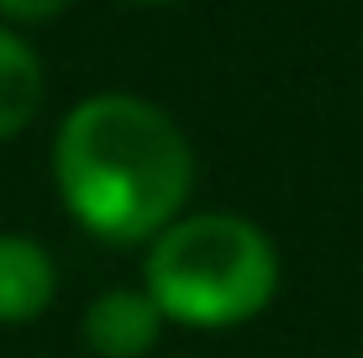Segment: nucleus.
Returning a JSON list of instances; mask_svg holds the SVG:
<instances>
[{"instance_id":"f257e3e1","label":"nucleus","mask_w":363,"mask_h":358,"mask_svg":"<svg viewBox=\"0 0 363 358\" xmlns=\"http://www.w3.org/2000/svg\"><path fill=\"white\" fill-rule=\"evenodd\" d=\"M53 179L69 216L100 242H153L190 201L184 132L137 95H90L53 138Z\"/></svg>"},{"instance_id":"f03ea898","label":"nucleus","mask_w":363,"mask_h":358,"mask_svg":"<svg viewBox=\"0 0 363 358\" xmlns=\"http://www.w3.org/2000/svg\"><path fill=\"white\" fill-rule=\"evenodd\" d=\"M143 290L184 327H237L253 322L279 290V253L253 221L227 211L179 216L147 248Z\"/></svg>"},{"instance_id":"7ed1b4c3","label":"nucleus","mask_w":363,"mask_h":358,"mask_svg":"<svg viewBox=\"0 0 363 358\" xmlns=\"http://www.w3.org/2000/svg\"><path fill=\"white\" fill-rule=\"evenodd\" d=\"M164 332V311L147 290H106L84 311V342L100 358H143Z\"/></svg>"},{"instance_id":"20e7f679","label":"nucleus","mask_w":363,"mask_h":358,"mask_svg":"<svg viewBox=\"0 0 363 358\" xmlns=\"http://www.w3.org/2000/svg\"><path fill=\"white\" fill-rule=\"evenodd\" d=\"M53 295H58V269L48 248L21 232H0V322L6 327L32 322L53 306Z\"/></svg>"},{"instance_id":"39448f33","label":"nucleus","mask_w":363,"mask_h":358,"mask_svg":"<svg viewBox=\"0 0 363 358\" xmlns=\"http://www.w3.org/2000/svg\"><path fill=\"white\" fill-rule=\"evenodd\" d=\"M43 111V64L16 32L0 27V138H16Z\"/></svg>"},{"instance_id":"423d86ee","label":"nucleus","mask_w":363,"mask_h":358,"mask_svg":"<svg viewBox=\"0 0 363 358\" xmlns=\"http://www.w3.org/2000/svg\"><path fill=\"white\" fill-rule=\"evenodd\" d=\"M74 0H0V16L11 21H53L58 11H69Z\"/></svg>"},{"instance_id":"0eeeda50","label":"nucleus","mask_w":363,"mask_h":358,"mask_svg":"<svg viewBox=\"0 0 363 358\" xmlns=\"http://www.w3.org/2000/svg\"><path fill=\"white\" fill-rule=\"evenodd\" d=\"M132 6H164V0H132Z\"/></svg>"}]
</instances>
